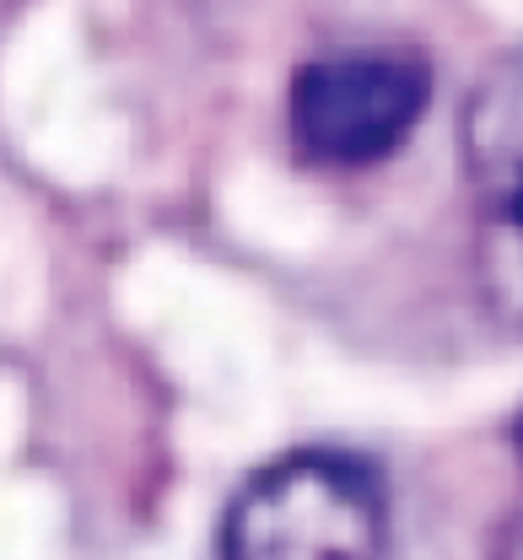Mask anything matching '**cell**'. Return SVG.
<instances>
[{
	"label": "cell",
	"mask_w": 523,
	"mask_h": 560,
	"mask_svg": "<svg viewBox=\"0 0 523 560\" xmlns=\"http://www.w3.org/2000/svg\"><path fill=\"white\" fill-rule=\"evenodd\" d=\"M427 108V70L394 49H340L298 70L292 140L318 167H373L399 151Z\"/></svg>",
	"instance_id": "7a4b0ae2"
},
{
	"label": "cell",
	"mask_w": 523,
	"mask_h": 560,
	"mask_svg": "<svg viewBox=\"0 0 523 560\" xmlns=\"http://www.w3.org/2000/svg\"><path fill=\"white\" fill-rule=\"evenodd\" d=\"M458 151L475 206L480 285L497 313L523 324V49L502 55L469 86Z\"/></svg>",
	"instance_id": "3957f363"
},
{
	"label": "cell",
	"mask_w": 523,
	"mask_h": 560,
	"mask_svg": "<svg viewBox=\"0 0 523 560\" xmlns=\"http://www.w3.org/2000/svg\"><path fill=\"white\" fill-rule=\"evenodd\" d=\"M388 506L368 464L292 453L259 469L222 517V560H383Z\"/></svg>",
	"instance_id": "6da1fadb"
}]
</instances>
